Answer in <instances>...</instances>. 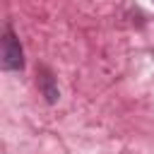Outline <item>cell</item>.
<instances>
[{
    "label": "cell",
    "mask_w": 154,
    "mask_h": 154,
    "mask_svg": "<svg viewBox=\"0 0 154 154\" xmlns=\"http://www.w3.org/2000/svg\"><path fill=\"white\" fill-rule=\"evenodd\" d=\"M0 63H2V70H22L24 67V53H22V46H19L17 36L12 34V29H7L2 36Z\"/></svg>",
    "instance_id": "6da1fadb"
},
{
    "label": "cell",
    "mask_w": 154,
    "mask_h": 154,
    "mask_svg": "<svg viewBox=\"0 0 154 154\" xmlns=\"http://www.w3.org/2000/svg\"><path fill=\"white\" fill-rule=\"evenodd\" d=\"M38 89L43 91V96H46V101H48V103H55V101L60 99L58 87H55V79H53V75H51L48 70H43V72H41V77H38Z\"/></svg>",
    "instance_id": "7a4b0ae2"
}]
</instances>
